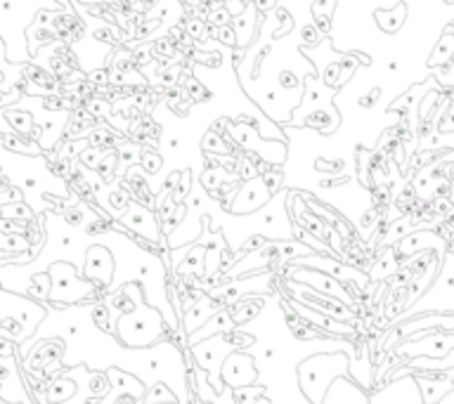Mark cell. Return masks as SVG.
Returning <instances> with one entry per match:
<instances>
[{
    "instance_id": "obj_26",
    "label": "cell",
    "mask_w": 454,
    "mask_h": 404,
    "mask_svg": "<svg viewBox=\"0 0 454 404\" xmlns=\"http://www.w3.org/2000/svg\"><path fill=\"white\" fill-rule=\"evenodd\" d=\"M319 38H322V33L317 31V26H312V24L303 26V43L305 46H317Z\"/></svg>"
},
{
    "instance_id": "obj_29",
    "label": "cell",
    "mask_w": 454,
    "mask_h": 404,
    "mask_svg": "<svg viewBox=\"0 0 454 404\" xmlns=\"http://www.w3.org/2000/svg\"><path fill=\"white\" fill-rule=\"evenodd\" d=\"M317 168H322V171H326V173H339V171H344V161H322L319 159Z\"/></svg>"
},
{
    "instance_id": "obj_8",
    "label": "cell",
    "mask_w": 454,
    "mask_h": 404,
    "mask_svg": "<svg viewBox=\"0 0 454 404\" xmlns=\"http://www.w3.org/2000/svg\"><path fill=\"white\" fill-rule=\"evenodd\" d=\"M267 196L270 192L265 189V185L260 182V178H251V182L244 189H239V194H237V201L229 206V211L232 213H247L258 208V206H263L267 201Z\"/></svg>"
},
{
    "instance_id": "obj_39",
    "label": "cell",
    "mask_w": 454,
    "mask_h": 404,
    "mask_svg": "<svg viewBox=\"0 0 454 404\" xmlns=\"http://www.w3.org/2000/svg\"><path fill=\"white\" fill-rule=\"evenodd\" d=\"M346 178H336V180H324V182H319L322 187H336V185H344Z\"/></svg>"
},
{
    "instance_id": "obj_34",
    "label": "cell",
    "mask_w": 454,
    "mask_h": 404,
    "mask_svg": "<svg viewBox=\"0 0 454 404\" xmlns=\"http://www.w3.org/2000/svg\"><path fill=\"white\" fill-rule=\"evenodd\" d=\"M253 5H256L258 14H265L267 10H272V7L277 5V0H253Z\"/></svg>"
},
{
    "instance_id": "obj_16",
    "label": "cell",
    "mask_w": 454,
    "mask_h": 404,
    "mask_svg": "<svg viewBox=\"0 0 454 404\" xmlns=\"http://www.w3.org/2000/svg\"><path fill=\"white\" fill-rule=\"evenodd\" d=\"M204 149H206V154L211 152V154H218V156H225V154H229L225 139H222L220 135L211 133V130H208V135L204 137Z\"/></svg>"
},
{
    "instance_id": "obj_7",
    "label": "cell",
    "mask_w": 454,
    "mask_h": 404,
    "mask_svg": "<svg viewBox=\"0 0 454 404\" xmlns=\"http://www.w3.org/2000/svg\"><path fill=\"white\" fill-rule=\"evenodd\" d=\"M111 272H114V260L111 253L104 246H93L88 251V265H86V277L93 279L95 284H109Z\"/></svg>"
},
{
    "instance_id": "obj_40",
    "label": "cell",
    "mask_w": 454,
    "mask_h": 404,
    "mask_svg": "<svg viewBox=\"0 0 454 404\" xmlns=\"http://www.w3.org/2000/svg\"><path fill=\"white\" fill-rule=\"evenodd\" d=\"M118 154H121V161H125V164H128V161L133 159V154H130V149H121V152H118Z\"/></svg>"
},
{
    "instance_id": "obj_19",
    "label": "cell",
    "mask_w": 454,
    "mask_h": 404,
    "mask_svg": "<svg viewBox=\"0 0 454 404\" xmlns=\"http://www.w3.org/2000/svg\"><path fill=\"white\" fill-rule=\"evenodd\" d=\"M130 53H133V62H135V67H145V64H150L156 57L152 46H140L135 50H130Z\"/></svg>"
},
{
    "instance_id": "obj_25",
    "label": "cell",
    "mask_w": 454,
    "mask_h": 404,
    "mask_svg": "<svg viewBox=\"0 0 454 404\" xmlns=\"http://www.w3.org/2000/svg\"><path fill=\"white\" fill-rule=\"evenodd\" d=\"M324 83L326 85H339V76H341V62H331L329 67L324 69Z\"/></svg>"
},
{
    "instance_id": "obj_33",
    "label": "cell",
    "mask_w": 454,
    "mask_h": 404,
    "mask_svg": "<svg viewBox=\"0 0 454 404\" xmlns=\"http://www.w3.org/2000/svg\"><path fill=\"white\" fill-rule=\"evenodd\" d=\"M43 105H46V109H50V112H57V109H62V97H57V95H48V97L43 100Z\"/></svg>"
},
{
    "instance_id": "obj_35",
    "label": "cell",
    "mask_w": 454,
    "mask_h": 404,
    "mask_svg": "<svg viewBox=\"0 0 454 404\" xmlns=\"http://www.w3.org/2000/svg\"><path fill=\"white\" fill-rule=\"evenodd\" d=\"M66 220H69L71 225H78L81 220H83V213L78 208H66Z\"/></svg>"
},
{
    "instance_id": "obj_4",
    "label": "cell",
    "mask_w": 454,
    "mask_h": 404,
    "mask_svg": "<svg viewBox=\"0 0 454 404\" xmlns=\"http://www.w3.org/2000/svg\"><path fill=\"white\" fill-rule=\"evenodd\" d=\"M52 279L59 282V286L55 284V298L64 300V303H73V300H78L81 296H86L88 291L93 289L91 284L83 282V279H78L73 275V267L71 265H55L52 267Z\"/></svg>"
},
{
    "instance_id": "obj_13",
    "label": "cell",
    "mask_w": 454,
    "mask_h": 404,
    "mask_svg": "<svg viewBox=\"0 0 454 404\" xmlns=\"http://www.w3.org/2000/svg\"><path fill=\"white\" fill-rule=\"evenodd\" d=\"M116 161H118V152H107L104 156L100 159V164L95 166V171H98V175L104 180V182H109L111 178H114V168H116Z\"/></svg>"
},
{
    "instance_id": "obj_11",
    "label": "cell",
    "mask_w": 454,
    "mask_h": 404,
    "mask_svg": "<svg viewBox=\"0 0 454 404\" xmlns=\"http://www.w3.org/2000/svg\"><path fill=\"white\" fill-rule=\"evenodd\" d=\"M403 19H405V5L396 7L393 12H376L378 26H381L386 33H396L400 24H403Z\"/></svg>"
},
{
    "instance_id": "obj_28",
    "label": "cell",
    "mask_w": 454,
    "mask_h": 404,
    "mask_svg": "<svg viewBox=\"0 0 454 404\" xmlns=\"http://www.w3.org/2000/svg\"><path fill=\"white\" fill-rule=\"evenodd\" d=\"M88 80H91L93 85H98V87H107V85H109V71H107V69L93 71L91 76H88Z\"/></svg>"
},
{
    "instance_id": "obj_24",
    "label": "cell",
    "mask_w": 454,
    "mask_h": 404,
    "mask_svg": "<svg viewBox=\"0 0 454 404\" xmlns=\"http://www.w3.org/2000/svg\"><path fill=\"white\" fill-rule=\"evenodd\" d=\"M7 119H10L14 126H17L19 130H33L31 128V119H29V114H21V112H7Z\"/></svg>"
},
{
    "instance_id": "obj_43",
    "label": "cell",
    "mask_w": 454,
    "mask_h": 404,
    "mask_svg": "<svg viewBox=\"0 0 454 404\" xmlns=\"http://www.w3.org/2000/svg\"><path fill=\"white\" fill-rule=\"evenodd\" d=\"M81 3H86V5H98V3H104V0H81Z\"/></svg>"
},
{
    "instance_id": "obj_2",
    "label": "cell",
    "mask_w": 454,
    "mask_h": 404,
    "mask_svg": "<svg viewBox=\"0 0 454 404\" xmlns=\"http://www.w3.org/2000/svg\"><path fill=\"white\" fill-rule=\"evenodd\" d=\"M118 336L125 345H133V348H145V345L154 343L156 338L161 336L163 321L159 317V312L150 310H130L125 312L121 319H118Z\"/></svg>"
},
{
    "instance_id": "obj_21",
    "label": "cell",
    "mask_w": 454,
    "mask_h": 404,
    "mask_svg": "<svg viewBox=\"0 0 454 404\" xmlns=\"http://www.w3.org/2000/svg\"><path fill=\"white\" fill-rule=\"evenodd\" d=\"M102 156H104V152L98 149V147H86V149L81 152V161H83V166H88V168L98 166Z\"/></svg>"
},
{
    "instance_id": "obj_9",
    "label": "cell",
    "mask_w": 454,
    "mask_h": 404,
    "mask_svg": "<svg viewBox=\"0 0 454 404\" xmlns=\"http://www.w3.org/2000/svg\"><path fill=\"white\" fill-rule=\"evenodd\" d=\"M125 223L135 227L138 232H143L147 234L152 241L159 237V232H156V225H154V220L150 218V213H147L143 206H133L130 213H128V218H125Z\"/></svg>"
},
{
    "instance_id": "obj_38",
    "label": "cell",
    "mask_w": 454,
    "mask_h": 404,
    "mask_svg": "<svg viewBox=\"0 0 454 404\" xmlns=\"http://www.w3.org/2000/svg\"><path fill=\"white\" fill-rule=\"evenodd\" d=\"M88 12L93 14V17H104V7H102V3H98V5H88Z\"/></svg>"
},
{
    "instance_id": "obj_27",
    "label": "cell",
    "mask_w": 454,
    "mask_h": 404,
    "mask_svg": "<svg viewBox=\"0 0 454 404\" xmlns=\"http://www.w3.org/2000/svg\"><path fill=\"white\" fill-rule=\"evenodd\" d=\"M190 182H192V175H190V173H185V175H182V182L175 187V192H173V196H170V199H173L175 203H177V201H182V199H185V194H187V189H190Z\"/></svg>"
},
{
    "instance_id": "obj_41",
    "label": "cell",
    "mask_w": 454,
    "mask_h": 404,
    "mask_svg": "<svg viewBox=\"0 0 454 404\" xmlns=\"http://www.w3.org/2000/svg\"><path fill=\"white\" fill-rule=\"evenodd\" d=\"M232 62H234V67H239V64H242V53H239V50H237V53H234Z\"/></svg>"
},
{
    "instance_id": "obj_23",
    "label": "cell",
    "mask_w": 454,
    "mask_h": 404,
    "mask_svg": "<svg viewBox=\"0 0 454 404\" xmlns=\"http://www.w3.org/2000/svg\"><path fill=\"white\" fill-rule=\"evenodd\" d=\"M128 199H130V196L125 194L123 189H114V192L109 194L111 211H114V208H116L118 213H121V211H125V208H128Z\"/></svg>"
},
{
    "instance_id": "obj_36",
    "label": "cell",
    "mask_w": 454,
    "mask_h": 404,
    "mask_svg": "<svg viewBox=\"0 0 454 404\" xmlns=\"http://www.w3.org/2000/svg\"><path fill=\"white\" fill-rule=\"evenodd\" d=\"M204 166H206V171H220V161L215 159V156H206L204 159Z\"/></svg>"
},
{
    "instance_id": "obj_18",
    "label": "cell",
    "mask_w": 454,
    "mask_h": 404,
    "mask_svg": "<svg viewBox=\"0 0 454 404\" xmlns=\"http://www.w3.org/2000/svg\"><path fill=\"white\" fill-rule=\"evenodd\" d=\"M206 21H208V24H213V26H225V24H229V21H232V14H229L227 7L220 3L211 14H208Z\"/></svg>"
},
{
    "instance_id": "obj_32",
    "label": "cell",
    "mask_w": 454,
    "mask_h": 404,
    "mask_svg": "<svg viewBox=\"0 0 454 404\" xmlns=\"http://www.w3.org/2000/svg\"><path fill=\"white\" fill-rule=\"evenodd\" d=\"M378 97H381V90H378V87H376V90H371V92L367 95V97H360V102H357V105L364 107V109H371V107L376 105V100H378Z\"/></svg>"
},
{
    "instance_id": "obj_1",
    "label": "cell",
    "mask_w": 454,
    "mask_h": 404,
    "mask_svg": "<svg viewBox=\"0 0 454 404\" xmlns=\"http://www.w3.org/2000/svg\"><path fill=\"white\" fill-rule=\"evenodd\" d=\"M348 369H351V359L346 352H322V355L308 357L299 366V381L305 400L310 404H319L331 381L348 376Z\"/></svg>"
},
{
    "instance_id": "obj_14",
    "label": "cell",
    "mask_w": 454,
    "mask_h": 404,
    "mask_svg": "<svg viewBox=\"0 0 454 404\" xmlns=\"http://www.w3.org/2000/svg\"><path fill=\"white\" fill-rule=\"evenodd\" d=\"M305 126L308 128H315V130H331L334 128V119H331V114H326V112H312L305 116Z\"/></svg>"
},
{
    "instance_id": "obj_6",
    "label": "cell",
    "mask_w": 454,
    "mask_h": 404,
    "mask_svg": "<svg viewBox=\"0 0 454 404\" xmlns=\"http://www.w3.org/2000/svg\"><path fill=\"white\" fill-rule=\"evenodd\" d=\"M319 404H371V398L355 381H351L348 376H339L326 388L324 398Z\"/></svg>"
},
{
    "instance_id": "obj_37",
    "label": "cell",
    "mask_w": 454,
    "mask_h": 404,
    "mask_svg": "<svg viewBox=\"0 0 454 404\" xmlns=\"http://www.w3.org/2000/svg\"><path fill=\"white\" fill-rule=\"evenodd\" d=\"M177 178H180V173H173V175H168V178H166V182H163V189H166V192H170V189H175V182H177Z\"/></svg>"
},
{
    "instance_id": "obj_15",
    "label": "cell",
    "mask_w": 454,
    "mask_h": 404,
    "mask_svg": "<svg viewBox=\"0 0 454 404\" xmlns=\"http://www.w3.org/2000/svg\"><path fill=\"white\" fill-rule=\"evenodd\" d=\"M140 161H143V171L145 173H156L161 168V156L156 154L150 147H143V152H140Z\"/></svg>"
},
{
    "instance_id": "obj_20",
    "label": "cell",
    "mask_w": 454,
    "mask_h": 404,
    "mask_svg": "<svg viewBox=\"0 0 454 404\" xmlns=\"http://www.w3.org/2000/svg\"><path fill=\"white\" fill-rule=\"evenodd\" d=\"M260 182L265 185L267 192L274 194L279 189V185H282V171L274 168V171H270V173H263V175H260Z\"/></svg>"
},
{
    "instance_id": "obj_5",
    "label": "cell",
    "mask_w": 454,
    "mask_h": 404,
    "mask_svg": "<svg viewBox=\"0 0 454 404\" xmlns=\"http://www.w3.org/2000/svg\"><path fill=\"white\" fill-rule=\"evenodd\" d=\"M220 373H222V381H225L227 386L237 388V390H242V388H247L256 381L253 359L249 355H242V352H232V355L222 362Z\"/></svg>"
},
{
    "instance_id": "obj_12",
    "label": "cell",
    "mask_w": 454,
    "mask_h": 404,
    "mask_svg": "<svg viewBox=\"0 0 454 404\" xmlns=\"http://www.w3.org/2000/svg\"><path fill=\"white\" fill-rule=\"evenodd\" d=\"M452 57H454V36L445 33L443 38H440V43H438V46H435L433 57H430V60H428V64H430V67H435V64H445V62H450Z\"/></svg>"
},
{
    "instance_id": "obj_17",
    "label": "cell",
    "mask_w": 454,
    "mask_h": 404,
    "mask_svg": "<svg viewBox=\"0 0 454 404\" xmlns=\"http://www.w3.org/2000/svg\"><path fill=\"white\" fill-rule=\"evenodd\" d=\"M29 244L17 234H0V251H24Z\"/></svg>"
},
{
    "instance_id": "obj_30",
    "label": "cell",
    "mask_w": 454,
    "mask_h": 404,
    "mask_svg": "<svg viewBox=\"0 0 454 404\" xmlns=\"http://www.w3.org/2000/svg\"><path fill=\"white\" fill-rule=\"evenodd\" d=\"M279 83L284 85V87H289V90H294V87H301V80L296 78L292 71H284V73H282V76H279Z\"/></svg>"
},
{
    "instance_id": "obj_3",
    "label": "cell",
    "mask_w": 454,
    "mask_h": 404,
    "mask_svg": "<svg viewBox=\"0 0 454 404\" xmlns=\"http://www.w3.org/2000/svg\"><path fill=\"white\" fill-rule=\"evenodd\" d=\"M371 404H426L423 393L419 388V381L414 376H403L393 381L391 386L381 388L378 393L371 395Z\"/></svg>"
},
{
    "instance_id": "obj_31",
    "label": "cell",
    "mask_w": 454,
    "mask_h": 404,
    "mask_svg": "<svg viewBox=\"0 0 454 404\" xmlns=\"http://www.w3.org/2000/svg\"><path fill=\"white\" fill-rule=\"evenodd\" d=\"M218 173H220V171H206V173H204L202 182H204V187L208 189V192H211V189H215V187L220 185V182H218Z\"/></svg>"
},
{
    "instance_id": "obj_42",
    "label": "cell",
    "mask_w": 454,
    "mask_h": 404,
    "mask_svg": "<svg viewBox=\"0 0 454 404\" xmlns=\"http://www.w3.org/2000/svg\"><path fill=\"white\" fill-rule=\"evenodd\" d=\"M202 0H182V5H190V7H197Z\"/></svg>"
},
{
    "instance_id": "obj_10",
    "label": "cell",
    "mask_w": 454,
    "mask_h": 404,
    "mask_svg": "<svg viewBox=\"0 0 454 404\" xmlns=\"http://www.w3.org/2000/svg\"><path fill=\"white\" fill-rule=\"evenodd\" d=\"M182 95L192 102H204L211 97V92H208L190 71H182Z\"/></svg>"
},
{
    "instance_id": "obj_22",
    "label": "cell",
    "mask_w": 454,
    "mask_h": 404,
    "mask_svg": "<svg viewBox=\"0 0 454 404\" xmlns=\"http://www.w3.org/2000/svg\"><path fill=\"white\" fill-rule=\"evenodd\" d=\"M215 38H218L220 43H225L227 48H237V31H234V26H218V33H215Z\"/></svg>"
}]
</instances>
